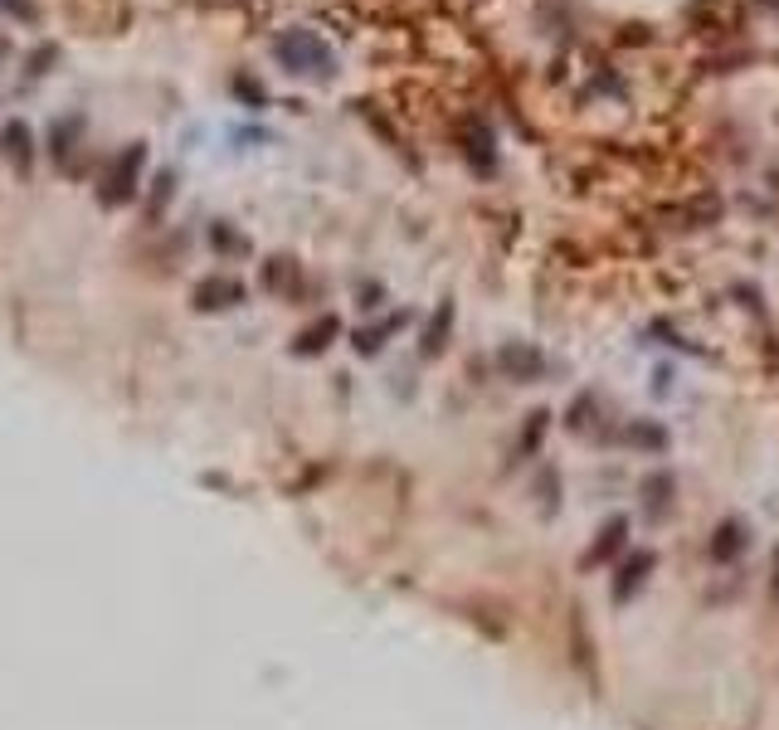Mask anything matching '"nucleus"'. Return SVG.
Instances as JSON below:
<instances>
[{
	"instance_id": "nucleus-1",
	"label": "nucleus",
	"mask_w": 779,
	"mask_h": 730,
	"mask_svg": "<svg viewBox=\"0 0 779 730\" xmlns=\"http://www.w3.org/2000/svg\"><path fill=\"white\" fill-rule=\"evenodd\" d=\"M653 565H658V555H653V550H633L629 560L619 565V575H614V604H629L633 594L643 589V580L653 575Z\"/></svg>"
},
{
	"instance_id": "nucleus-2",
	"label": "nucleus",
	"mask_w": 779,
	"mask_h": 730,
	"mask_svg": "<svg viewBox=\"0 0 779 730\" xmlns=\"http://www.w3.org/2000/svg\"><path fill=\"white\" fill-rule=\"evenodd\" d=\"M638 492H643V511L648 516H668L672 497H677V482H672V473H648Z\"/></svg>"
},
{
	"instance_id": "nucleus-3",
	"label": "nucleus",
	"mask_w": 779,
	"mask_h": 730,
	"mask_svg": "<svg viewBox=\"0 0 779 730\" xmlns=\"http://www.w3.org/2000/svg\"><path fill=\"white\" fill-rule=\"evenodd\" d=\"M745 546H750V536H745L741 521H721V526H716V536H711V546H706V555L726 565V560H736Z\"/></svg>"
},
{
	"instance_id": "nucleus-4",
	"label": "nucleus",
	"mask_w": 779,
	"mask_h": 730,
	"mask_svg": "<svg viewBox=\"0 0 779 730\" xmlns=\"http://www.w3.org/2000/svg\"><path fill=\"white\" fill-rule=\"evenodd\" d=\"M624 536H629V521H624V516H614V521H609V526L599 531V541H594V546L585 550V570H594V565H604V560H609L614 550L624 546Z\"/></svg>"
},
{
	"instance_id": "nucleus-5",
	"label": "nucleus",
	"mask_w": 779,
	"mask_h": 730,
	"mask_svg": "<svg viewBox=\"0 0 779 730\" xmlns=\"http://www.w3.org/2000/svg\"><path fill=\"white\" fill-rule=\"evenodd\" d=\"M137 166H142V146H132V151L122 156V166L108 176V190H103V200H108V205H112V200H127V195H132V176H137Z\"/></svg>"
},
{
	"instance_id": "nucleus-6",
	"label": "nucleus",
	"mask_w": 779,
	"mask_h": 730,
	"mask_svg": "<svg viewBox=\"0 0 779 730\" xmlns=\"http://www.w3.org/2000/svg\"><path fill=\"white\" fill-rule=\"evenodd\" d=\"M278 54H283L288 64H322V69H327L322 44H317V39H307V35H288L283 44H278ZM297 73H302V69H297ZM307 73H312V69H307Z\"/></svg>"
},
{
	"instance_id": "nucleus-7",
	"label": "nucleus",
	"mask_w": 779,
	"mask_h": 730,
	"mask_svg": "<svg viewBox=\"0 0 779 730\" xmlns=\"http://www.w3.org/2000/svg\"><path fill=\"white\" fill-rule=\"evenodd\" d=\"M5 151H10V161L20 171H30V132H25V122H10L5 127Z\"/></svg>"
},
{
	"instance_id": "nucleus-8",
	"label": "nucleus",
	"mask_w": 779,
	"mask_h": 730,
	"mask_svg": "<svg viewBox=\"0 0 779 730\" xmlns=\"http://www.w3.org/2000/svg\"><path fill=\"white\" fill-rule=\"evenodd\" d=\"M244 292H239V283H205V288L195 292V302L200 307H229V302H239Z\"/></svg>"
},
{
	"instance_id": "nucleus-9",
	"label": "nucleus",
	"mask_w": 779,
	"mask_h": 730,
	"mask_svg": "<svg viewBox=\"0 0 779 730\" xmlns=\"http://www.w3.org/2000/svg\"><path fill=\"white\" fill-rule=\"evenodd\" d=\"M502 365H507L512 375H521V380L541 375V356H531V351H507V356H502Z\"/></svg>"
}]
</instances>
